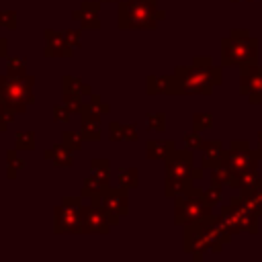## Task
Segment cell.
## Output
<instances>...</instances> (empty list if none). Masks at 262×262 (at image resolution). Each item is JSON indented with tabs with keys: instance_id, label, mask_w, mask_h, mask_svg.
I'll list each match as a JSON object with an SVG mask.
<instances>
[{
	"instance_id": "obj_1",
	"label": "cell",
	"mask_w": 262,
	"mask_h": 262,
	"mask_svg": "<svg viewBox=\"0 0 262 262\" xmlns=\"http://www.w3.org/2000/svg\"><path fill=\"white\" fill-rule=\"evenodd\" d=\"M0 82H2V92H4L6 102H10L12 108L23 111V108H25V102L31 100V94H29L31 82H29L27 86L23 84L25 80H12V78H4V80H0Z\"/></svg>"
},
{
	"instance_id": "obj_2",
	"label": "cell",
	"mask_w": 262,
	"mask_h": 262,
	"mask_svg": "<svg viewBox=\"0 0 262 262\" xmlns=\"http://www.w3.org/2000/svg\"><path fill=\"white\" fill-rule=\"evenodd\" d=\"M111 196H108V201H111V205H108V211L111 213H123L125 215V194L121 196V192H108Z\"/></svg>"
}]
</instances>
